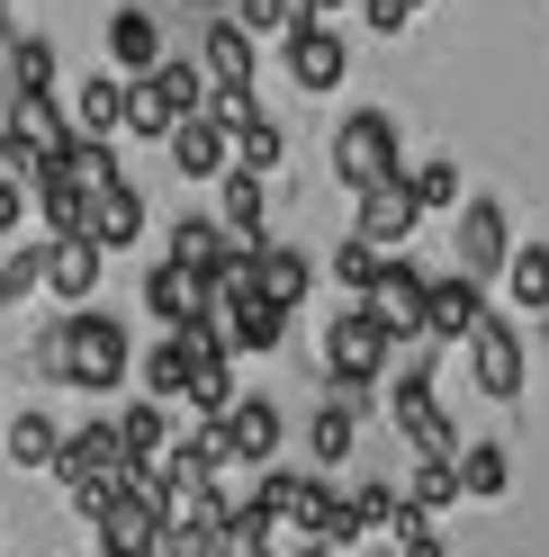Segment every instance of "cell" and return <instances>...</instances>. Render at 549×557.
<instances>
[{"label":"cell","mask_w":549,"mask_h":557,"mask_svg":"<svg viewBox=\"0 0 549 557\" xmlns=\"http://www.w3.org/2000/svg\"><path fill=\"white\" fill-rule=\"evenodd\" d=\"M82 234L99 243V252H126V243H145V189H135L126 171H118V181H99L90 207H82Z\"/></svg>","instance_id":"12"},{"label":"cell","mask_w":549,"mask_h":557,"mask_svg":"<svg viewBox=\"0 0 549 557\" xmlns=\"http://www.w3.org/2000/svg\"><path fill=\"white\" fill-rule=\"evenodd\" d=\"M325 10H342V0H297V18H325Z\"/></svg>","instance_id":"37"},{"label":"cell","mask_w":549,"mask_h":557,"mask_svg":"<svg viewBox=\"0 0 549 557\" xmlns=\"http://www.w3.org/2000/svg\"><path fill=\"white\" fill-rule=\"evenodd\" d=\"M388 171H405V126L388 109H352L333 126V181L361 189V181H388Z\"/></svg>","instance_id":"6"},{"label":"cell","mask_w":549,"mask_h":557,"mask_svg":"<svg viewBox=\"0 0 549 557\" xmlns=\"http://www.w3.org/2000/svg\"><path fill=\"white\" fill-rule=\"evenodd\" d=\"M217 225H225L234 243H261V225H270V189H261V171H244V162H225V171H217Z\"/></svg>","instance_id":"18"},{"label":"cell","mask_w":549,"mask_h":557,"mask_svg":"<svg viewBox=\"0 0 549 557\" xmlns=\"http://www.w3.org/2000/svg\"><path fill=\"white\" fill-rule=\"evenodd\" d=\"M405 198H415V216H451V207H460V162L441 153L424 171H405Z\"/></svg>","instance_id":"27"},{"label":"cell","mask_w":549,"mask_h":557,"mask_svg":"<svg viewBox=\"0 0 549 557\" xmlns=\"http://www.w3.org/2000/svg\"><path fill=\"white\" fill-rule=\"evenodd\" d=\"M361 10H369V27H379V37H396V27L415 18V10H405V0H361Z\"/></svg>","instance_id":"36"},{"label":"cell","mask_w":549,"mask_h":557,"mask_svg":"<svg viewBox=\"0 0 549 557\" xmlns=\"http://www.w3.org/2000/svg\"><path fill=\"white\" fill-rule=\"evenodd\" d=\"M27 288H37V243H19V252H10V261H0V297H10V306H19Z\"/></svg>","instance_id":"33"},{"label":"cell","mask_w":549,"mask_h":557,"mask_svg":"<svg viewBox=\"0 0 549 557\" xmlns=\"http://www.w3.org/2000/svg\"><path fill=\"white\" fill-rule=\"evenodd\" d=\"M415 198H405V171H388V181H361L352 189V234L369 243V252H405L415 243Z\"/></svg>","instance_id":"8"},{"label":"cell","mask_w":549,"mask_h":557,"mask_svg":"<svg viewBox=\"0 0 549 557\" xmlns=\"http://www.w3.org/2000/svg\"><path fill=\"white\" fill-rule=\"evenodd\" d=\"M145 306H154V324H181V315H208L217 288L198 270H181V261H154L145 270Z\"/></svg>","instance_id":"19"},{"label":"cell","mask_w":549,"mask_h":557,"mask_svg":"<svg viewBox=\"0 0 549 557\" xmlns=\"http://www.w3.org/2000/svg\"><path fill=\"white\" fill-rule=\"evenodd\" d=\"M361 306H369V315H379V324L405 342V333L424 324V270L405 261V252H388V261H379V278L361 288Z\"/></svg>","instance_id":"14"},{"label":"cell","mask_w":549,"mask_h":557,"mask_svg":"<svg viewBox=\"0 0 549 557\" xmlns=\"http://www.w3.org/2000/svg\"><path fill=\"white\" fill-rule=\"evenodd\" d=\"M405 504H424V512H441V504H460V476H451V459H432V449H415V476L396 485Z\"/></svg>","instance_id":"29"},{"label":"cell","mask_w":549,"mask_h":557,"mask_svg":"<svg viewBox=\"0 0 549 557\" xmlns=\"http://www.w3.org/2000/svg\"><path fill=\"white\" fill-rule=\"evenodd\" d=\"M496 278H504V297L523 306V315H540V306H549V243H513Z\"/></svg>","instance_id":"25"},{"label":"cell","mask_w":549,"mask_h":557,"mask_svg":"<svg viewBox=\"0 0 549 557\" xmlns=\"http://www.w3.org/2000/svg\"><path fill=\"white\" fill-rule=\"evenodd\" d=\"M99 261H109V252H99L90 234H46V243H37V288H54L63 306H90L99 278H109Z\"/></svg>","instance_id":"10"},{"label":"cell","mask_w":549,"mask_h":557,"mask_svg":"<svg viewBox=\"0 0 549 557\" xmlns=\"http://www.w3.org/2000/svg\"><path fill=\"white\" fill-rule=\"evenodd\" d=\"M19 225H27V181L0 171V234H19Z\"/></svg>","instance_id":"34"},{"label":"cell","mask_w":549,"mask_h":557,"mask_svg":"<svg viewBox=\"0 0 549 557\" xmlns=\"http://www.w3.org/2000/svg\"><path fill=\"white\" fill-rule=\"evenodd\" d=\"M27 90H54V46L27 37Z\"/></svg>","instance_id":"35"},{"label":"cell","mask_w":549,"mask_h":557,"mask_svg":"<svg viewBox=\"0 0 549 557\" xmlns=\"http://www.w3.org/2000/svg\"><path fill=\"white\" fill-rule=\"evenodd\" d=\"M405 351H415V360H405L396 377H379V387H388V423H396L405 441H415V449L451 459V449H460V423L432 405V377H424V333H405Z\"/></svg>","instance_id":"4"},{"label":"cell","mask_w":549,"mask_h":557,"mask_svg":"<svg viewBox=\"0 0 549 557\" xmlns=\"http://www.w3.org/2000/svg\"><path fill=\"white\" fill-rule=\"evenodd\" d=\"M225 10H234V18H244V27H253V37H280V27L297 18V0H225Z\"/></svg>","instance_id":"32"},{"label":"cell","mask_w":549,"mask_h":557,"mask_svg":"<svg viewBox=\"0 0 549 557\" xmlns=\"http://www.w3.org/2000/svg\"><path fill=\"white\" fill-rule=\"evenodd\" d=\"M451 476H460V495L504 504V495H513V449H504V441H460V449H451Z\"/></svg>","instance_id":"20"},{"label":"cell","mask_w":549,"mask_h":557,"mask_svg":"<svg viewBox=\"0 0 549 557\" xmlns=\"http://www.w3.org/2000/svg\"><path fill=\"white\" fill-rule=\"evenodd\" d=\"M388 360H396V333H388V324L352 297V306H342V315L325 324V377H342V387H379Z\"/></svg>","instance_id":"5"},{"label":"cell","mask_w":549,"mask_h":557,"mask_svg":"<svg viewBox=\"0 0 549 557\" xmlns=\"http://www.w3.org/2000/svg\"><path fill=\"white\" fill-rule=\"evenodd\" d=\"M126 360H135V342H126V324L109 315V306H73L46 342H37V369L46 377H63V387H82V396H109V387H126Z\"/></svg>","instance_id":"1"},{"label":"cell","mask_w":549,"mask_h":557,"mask_svg":"<svg viewBox=\"0 0 549 557\" xmlns=\"http://www.w3.org/2000/svg\"><path fill=\"white\" fill-rule=\"evenodd\" d=\"M162 521H171L162 476H154V468H126V485L90 512V531H99V548H118V557H154V548H162Z\"/></svg>","instance_id":"3"},{"label":"cell","mask_w":549,"mask_h":557,"mask_svg":"<svg viewBox=\"0 0 549 557\" xmlns=\"http://www.w3.org/2000/svg\"><path fill=\"white\" fill-rule=\"evenodd\" d=\"M451 216H460V234H451V270H468L477 288H496V270H504V252H513L504 198H460Z\"/></svg>","instance_id":"7"},{"label":"cell","mask_w":549,"mask_h":557,"mask_svg":"<svg viewBox=\"0 0 549 557\" xmlns=\"http://www.w3.org/2000/svg\"><path fill=\"white\" fill-rule=\"evenodd\" d=\"M109 423H118V459H126V468H154L162 449H171V432H181L162 396H135V405H118Z\"/></svg>","instance_id":"17"},{"label":"cell","mask_w":549,"mask_h":557,"mask_svg":"<svg viewBox=\"0 0 549 557\" xmlns=\"http://www.w3.org/2000/svg\"><path fill=\"white\" fill-rule=\"evenodd\" d=\"M54 413H37V405H27V413H0V449H10V468L19 476H37V468H54Z\"/></svg>","instance_id":"21"},{"label":"cell","mask_w":549,"mask_h":557,"mask_svg":"<svg viewBox=\"0 0 549 557\" xmlns=\"http://www.w3.org/2000/svg\"><path fill=\"white\" fill-rule=\"evenodd\" d=\"M198 54H208V63H198L208 82H253V73H261V37H253L234 10H208V37H198Z\"/></svg>","instance_id":"15"},{"label":"cell","mask_w":549,"mask_h":557,"mask_svg":"<svg viewBox=\"0 0 549 557\" xmlns=\"http://www.w3.org/2000/svg\"><path fill=\"white\" fill-rule=\"evenodd\" d=\"M460 351H468V377H477L487 405H523L532 396V342L513 333V315H487V306H477V324L460 333Z\"/></svg>","instance_id":"2"},{"label":"cell","mask_w":549,"mask_h":557,"mask_svg":"<svg viewBox=\"0 0 549 557\" xmlns=\"http://www.w3.org/2000/svg\"><path fill=\"white\" fill-rule=\"evenodd\" d=\"M225 145H234V162H244V171H280V153H289V135L270 126L261 109H253L244 126H225Z\"/></svg>","instance_id":"28"},{"label":"cell","mask_w":549,"mask_h":557,"mask_svg":"<svg viewBox=\"0 0 549 557\" xmlns=\"http://www.w3.org/2000/svg\"><path fill=\"white\" fill-rule=\"evenodd\" d=\"M19 99H27V27L0 18V117H10Z\"/></svg>","instance_id":"30"},{"label":"cell","mask_w":549,"mask_h":557,"mask_svg":"<svg viewBox=\"0 0 549 557\" xmlns=\"http://www.w3.org/2000/svg\"><path fill=\"white\" fill-rule=\"evenodd\" d=\"M118 109H126V73H90L63 117H73V135H118Z\"/></svg>","instance_id":"24"},{"label":"cell","mask_w":549,"mask_h":557,"mask_svg":"<svg viewBox=\"0 0 549 557\" xmlns=\"http://www.w3.org/2000/svg\"><path fill=\"white\" fill-rule=\"evenodd\" d=\"M405 10H424V0H405Z\"/></svg>","instance_id":"39"},{"label":"cell","mask_w":549,"mask_h":557,"mask_svg":"<svg viewBox=\"0 0 549 557\" xmlns=\"http://www.w3.org/2000/svg\"><path fill=\"white\" fill-rule=\"evenodd\" d=\"M280 54H289V82H297L306 99L342 90V73H352V46H342L325 18H289V27H280Z\"/></svg>","instance_id":"9"},{"label":"cell","mask_w":549,"mask_h":557,"mask_svg":"<svg viewBox=\"0 0 549 557\" xmlns=\"http://www.w3.org/2000/svg\"><path fill=\"white\" fill-rule=\"evenodd\" d=\"M379 261H388V252H369V243H361V234H342L325 270H333V278H342V288H352V297H361V288H369V278H379Z\"/></svg>","instance_id":"31"},{"label":"cell","mask_w":549,"mask_h":557,"mask_svg":"<svg viewBox=\"0 0 549 557\" xmlns=\"http://www.w3.org/2000/svg\"><path fill=\"white\" fill-rule=\"evenodd\" d=\"M190 10H225V0H190Z\"/></svg>","instance_id":"38"},{"label":"cell","mask_w":549,"mask_h":557,"mask_svg":"<svg viewBox=\"0 0 549 557\" xmlns=\"http://www.w3.org/2000/svg\"><path fill=\"white\" fill-rule=\"evenodd\" d=\"M0 413H10V405H0Z\"/></svg>","instance_id":"40"},{"label":"cell","mask_w":549,"mask_h":557,"mask_svg":"<svg viewBox=\"0 0 549 557\" xmlns=\"http://www.w3.org/2000/svg\"><path fill=\"white\" fill-rule=\"evenodd\" d=\"M126 369L145 377V396H162V405H171V396H181V369H190V351H181V342H171V324H162V342H145V351H135Z\"/></svg>","instance_id":"26"},{"label":"cell","mask_w":549,"mask_h":557,"mask_svg":"<svg viewBox=\"0 0 549 557\" xmlns=\"http://www.w3.org/2000/svg\"><path fill=\"white\" fill-rule=\"evenodd\" d=\"M225 252H234V234H225L217 216H171V252H162V261H181V270H198V278H208Z\"/></svg>","instance_id":"23"},{"label":"cell","mask_w":549,"mask_h":557,"mask_svg":"<svg viewBox=\"0 0 549 557\" xmlns=\"http://www.w3.org/2000/svg\"><path fill=\"white\" fill-rule=\"evenodd\" d=\"M477 306H487V288H477L468 270H424V324H415V333L441 351V342H460V333L477 324Z\"/></svg>","instance_id":"11"},{"label":"cell","mask_w":549,"mask_h":557,"mask_svg":"<svg viewBox=\"0 0 549 557\" xmlns=\"http://www.w3.org/2000/svg\"><path fill=\"white\" fill-rule=\"evenodd\" d=\"M99 46H109V73H145V63H162V27H154V10H118Z\"/></svg>","instance_id":"22"},{"label":"cell","mask_w":549,"mask_h":557,"mask_svg":"<svg viewBox=\"0 0 549 557\" xmlns=\"http://www.w3.org/2000/svg\"><path fill=\"white\" fill-rule=\"evenodd\" d=\"M253 288L270 297V306H289V315H297V306H306V288H316V261H306L297 252V243H253Z\"/></svg>","instance_id":"16"},{"label":"cell","mask_w":549,"mask_h":557,"mask_svg":"<svg viewBox=\"0 0 549 557\" xmlns=\"http://www.w3.org/2000/svg\"><path fill=\"white\" fill-rule=\"evenodd\" d=\"M162 153H171V171H181V181H217V171L234 162V145H225V126H217L208 109L171 117V126H162Z\"/></svg>","instance_id":"13"}]
</instances>
